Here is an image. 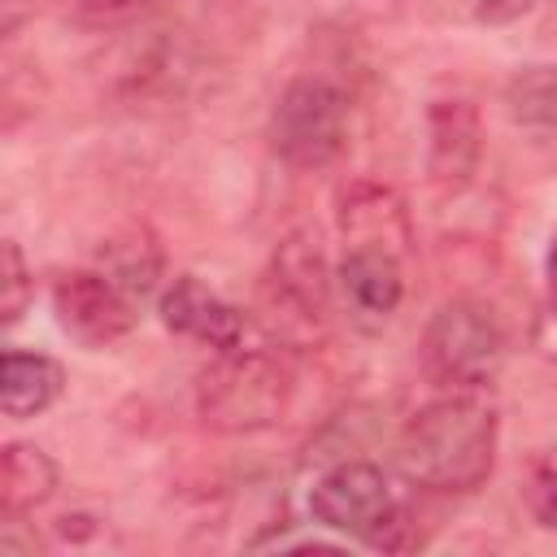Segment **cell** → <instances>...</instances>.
I'll list each match as a JSON object with an SVG mask.
<instances>
[{
    "mask_svg": "<svg viewBox=\"0 0 557 557\" xmlns=\"http://www.w3.org/2000/svg\"><path fill=\"white\" fill-rule=\"evenodd\" d=\"M100 270L122 287L131 292L135 300H144L161 270H165V252H161V239L144 226V222H131L122 231H113L104 244H100Z\"/></svg>",
    "mask_w": 557,
    "mask_h": 557,
    "instance_id": "cell-13",
    "label": "cell"
},
{
    "mask_svg": "<svg viewBox=\"0 0 557 557\" xmlns=\"http://www.w3.org/2000/svg\"><path fill=\"white\" fill-rule=\"evenodd\" d=\"M453 9H461L470 22H483V26H509L518 22L522 13H531L535 0H448Z\"/></svg>",
    "mask_w": 557,
    "mask_h": 557,
    "instance_id": "cell-19",
    "label": "cell"
},
{
    "mask_svg": "<svg viewBox=\"0 0 557 557\" xmlns=\"http://www.w3.org/2000/svg\"><path fill=\"white\" fill-rule=\"evenodd\" d=\"M292 366L270 348H226L196 379V418L218 435H252L283 422Z\"/></svg>",
    "mask_w": 557,
    "mask_h": 557,
    "instance_id": "cell-2",
    "label": "cell"
},
{
    "mask_svg": "<svg viewBox=\"0 0 557 557\" xmlns=\"http://www.w3.org/2000/svg\"><path fill=\"white\" fill-rule=\"evenodd\" d=\"M483 157V117L470 100L444 96L426 104V183L444 196L470 187Z\"/></svg>",
    "mask_w": 557,
    "mask_h": 557,
    "instance_id": "cell-8",
    "label": "cell"
},
{
    "mask_svg": "<svg viewBox=\"0 0 557 557\" xmlns=\"http://www.w3.org/2000/svg\"><path fill=\"white\" fill-rule=\"evenodd\" d=\"M270 144L292 170H322L348 144V96L322 74L292 78L270 113Z\"/></svg>",
    "mask_w": 557,
    "mask_h": 557,
    "instance_id": "cell-6",
    "label": "cell"
},
{
    "mask_svg": "<svg viewBox=\"0 0 557 557\" xmlns=\"http://www.w3.org/2000/svg\"><path fill=\"white\" fill-rule=\"evenodd\" d=\"M30 296H35V278H30V265L17 248V239H4L0 248V322L4 326H17L30 309Z\"/></svg>",
    "mask_w": 557,
    "mask_h": 557,
    "instance_id": "cell-16",
    "label": "cell"
},
{
    "mask_svg": "<svg viewBox=\"0 0 557 557\" xmlns=\"http://www.w3.org/2000/svg\"><path fill=\"white\" fill-rule=\"evenodd\" d=\"M335 226L344 248H383L409 261L413 248V222L396 187L374 178H352L335 196Z\"/></svg>",
    "mask_w": 557,
    "mask_h": 557,
    "instance_id": "cell-9",
    "label": "cell"
},
{
    "mask_svg": "<svg viewBox=\"0 0 557 557\" xmlns=\"http://www.w3.org/2000/svg\"><path fill=\"white\" fill-rule=\"evenodd\" d=\"M335 278L348 309L370 326L387 322L405 300V261L383 248H344Z\"/></svg>",
    "mask_w": 557,
    "mask_h": 557,
    "instance_id": "cell-11",
    "label": "cell"
},
{
    "mask_svg": "<svg viewBox=\"0 0 557 557\" xmlns=\"http://www.w3.org/2000/svg\"><path fill=\"white\" fill-rule=\"evenodd\" d=\"M65 387V370L48 357V352H26V348H9L4 366H0V409L4 418L22 422L44 413Z\"/></svg>",
    "mask_w": 557,
    "mask_h": 557,
    "instance_id": "cell-12",
    "label": "cell"
},
{
    "mask_svg": "<svg viewBox=\"0 0 557 557\" xmlns=\"http://www.w3.org/2000/svg\"><path fill=\"white\" fill-rule=\"evenodd\" d=\"M527 509L544 531H557V457L540 461L527 479Z\"/></svg>",
    "mask_w": 557,
    "mask_h": 557,
    "instance_id": "cell-17",
    "label": "cell"
},
{
    "mask_svg": "<svg viewBox=\"0 0 557 557\" xmlns=\"http://www.w3.org/2000/svg\"><path fill=\"white\" fill-rule=\"evenodd\" d=\"M161 322L174 335L196 339L213 352H226V348L244 344V313L231 300H222L213 287H205L196 274H178L161 292Z\"/></svg>",
    "mask_w": 557,
    "mask_h": 557,
    "instance_id": "cell-10",
    "label": "cell"
},
{
    "mask_svg": "<svg viewBox=\"0 0 557 557\" xmlns=\"http://www.w3.org/2000/svg\"><path fill=\"white\" fill-rule=\"evenodd\" d=\"M331 305V274L322 244L309 226L287 231L270 257L265 283H261V313L265 326L287 344H309L322 335Z\"/></svg>",
    "mask_w": 557,
    "mask_h": 557,
    "instance_id": "cell-5",
    "label": "cell"
},
{
    "mask_svg": "<svg viewBox=\"0 0 557 557\" xmlns=\"http://www.w3.org/2000/svg\"><path fill=\"white\" fill-rule=\"evenodd\" d=\"M100 9H139V4H157V0H91Z\"/></svg>",
    "mask_w": 557,
    "mask_h": 557,
    "instance_id": "cell-20",
    "label": "cell"
},
{
    "mask_svg": "<svg viewBox=\"0 0 557 557\" xmlns=\"http://www.w3.org/2000/svg\"><path fill=\"white\" fill-rule=\"evenodd\" d=\"M309 513L318 527L348 535V540H361V544L383 548V553H409L422 544V531L409 518V509L396 500L387 474L361 457L335 461L331 470H322L313 479Z\"/></svg>",
    "mask_w": 557,
    "mask_h": 557,
    "instance_id": "cell-3",
    "label": "cell"
},
{
    "mask_svg": "<svg viewBox=\"0 0 557 557\" xmlns=\"http://www.w3.org/2000/svg\"><path fill=\"white\" fill-rule=\"evenodd\" d=\"M52 492H57V461L39 444H26V440L4 444V453H0V500H4V513L22 518V513L39 509L44 500H52Z\"/></svg>",
    "mask_w": 557,
    "mask_h": 557,
    "instance_id": "cell-14",
    "label": "cell"
},
{
    "mask_svg": "<svg viewBox=\"0 0 557 557\" xmlns=\"http://www.w3.org/2000/svg\"><path fill=\"white\" fill-rule=\"evenodd\" d=\"M505 322L500 313L479 296H453L444 300L418 344L422 374L448 392H483L505 366Z\"/></svg>",
    "mask_w": 557,
    "mask_h": 557,
    "instance_id": "cell-4",
    "label": "cell"
},
{
    "mask_svg": "<svg viewBox=\"0 0 557 557\" xmlns=\"http://www.w3.org/2000/svg\"><path fill=\"white\" fill-rule=\"evenodd\" d=\"M544 278H548V292H544V305H540V318H535V348L557 361V231L548 239V257H544Z\"/></svg>",
    "mask_w": 557,
    "mask_h": 557,
    "instance_id": "cell-18",
    "label": "cell"
},
{
    "mask_svg": "<svg viewBox=\"0 0 557 557\" xmlns=\"http://www.w3.org/2000/svg\"><path fill=\"white\" fill-rule=\"evenodd\" d=\"M52 313L70 339L83 348H109L135 326V296L122 292L100 265L65 270L52 283Z\"/></svg>",
    "mask_w": 557,
    "mask_h": 557,
    "instance_id": "cell-7",
    "label": "cell"
},
{
    "mask_svg": "<svg viewBox=\"0 0 557 557\" xmlns=\"http://www.w3.org/2000/svg\"><path fill=\"white\" fill-rule=\"evenodd\" d=\"M500 418L483 392H444L426 400L396 440V461L409 483L426 492L466 496L479 492L496 470Z\"/></svg>",
    "mask_w": 557,
    "mask_h": 557,
    "instance_id": "cell-1",
    "label": "cell"
},
{
    "mask_svg": "<svg viewBox=\"0 0 557 557\" xmlns=\"http://www.w3.org/2000/svg\"><path fill=\"white\" fill-rule=\"evenodd\" d=\"M505 109L518 126L531 131H557V70L553 65H527L505 83Z\"/></svg>",
    "mask_w": 557,
    "mask_h": 557,
    "instance_id": "cell-15",
    "label": "cell"
}]
</instances>
